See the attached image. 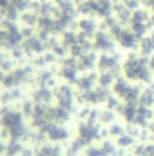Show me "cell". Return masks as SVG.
<instances>
[{"label": "cell", "instance_id": "cell-23", "mask_svg": "<svg viewBox=\"0 0 154 156\" xmlns=\"http://www.w3.org/2000/svg\"><path fill=\"white\" fill-rule=\"evenodd\" d=\"M83 156H107V154H105V151H103V147L100 144V145H89L85 149V154Z\"/></svg>", "mask_w": 154, "mask_h": 156}, {"label": "cell", "instance_id": "cell-18", "mask_svg": "<svg viewBox=\"0 0 154 156\" xmlns=\"http://www.w3.org/2000/svg\"><path fill=\"white\" fill-rule=\"evenodd\" d=\"M138 104L143 105V107H152L154 105V85H147L145 89H142Z\"/></svg>", "mask_w": 154, "mask_h": 156}, {"label": "cell", "instance_id": "cell-14", "mask_svg": "<svg viewBox=\"0 0 154 156\" xmlns=\"http://www.w3.org/2000/svg\"><path fill=\"white\" fill-rule=\"evenodd\" d=\"M113 15L116 16V20L121 24V26H127L131 24V18H132V11L125 7V4L121 0H116L114 5H113Z\"/></svg>", "mask_w": 154, "mask_h": 156}, {"label": "cell", "instance_id": "cell-13", "mask_svg": "<svg viewBox=\"0 0 154 156\" xmlns=\"http://www.w3.org/2000/svg\"><path fill=\"white\" fill-rule=\"evenodd\" d=\"M56 73H53L51 69H42V71H38L37 75H35V82H37V85L38 87H56Z\"/></svg>", "mask_w": 154, "mask_h": 156}, {"label": "cell", "instance_id": "cell-29", "mask_svg": "<svg viewBox=\"0 0 154 156\" xmlns=\"http://www.w3.org/2000/svg\"><path fill=\"white\" fill-rule=\"evenodd\" d=\"M75 2H76V4H82V2H87V0H75Z\"/></svg>", "mask_w": 154, "mask_h": 156}, {"label": "cell", "instance_id": "cell-27", "mask_svg": "<svg viewBox=\"0 0 154 156\" xmlns=\"http://www.w3.org/2000/svg\"><path fill=\"white\" fill-rule=\"evenodd\" d=\"M18 156H35V149H29V147H24V151Z\"/></svg>", "mask_w": 154, "mask_h": 156}, {"label": "cell", "instance_id": "cell-6", "mask_svg": "<svg viewBox=\"0 0 154 156\" xmlns=\"http://www.w3.org/2000/svg\"><path fill=\"white\" fill-rule=\"evenodd\" d=\"M114 37L105 31V29H98V33L93 38V49L94 51H102V53H113L114 51Z\"/></svg>", "mask_w": 154, "mask_h": 156}, {"label": "cell", "instance_id": "cell-25", "mask_svg": "<svg viewBox=\"0 0 154 156\" xmlns=\"http://www.w3.org/2000/svg\"><path fill=\"white\" fill-rule=\"evenodd\" d=\"M20 33H22V37H24V40H27V38H31V37H35L37 35V29L35 27H20Z\"/></svg>", "mask_w": 154, "mask_h": 156}, {"label": "cell", "instance_id": "cell-24", "mask_svg": "<svg viewBox=\"0 0 154 156\" xmlns=\"http://www.w3.org/2000/svg\"><path fill=\"white\" fill-rule=\"evenodd\" d=\"M123 4H125V7L127 9H131L132 13L136 11V9H140L142 7V4H143V0H121Z\"/></svg>", "mask_w": 154, "mask_h": 156}, {"label": "cell", "instance_id": "cell-2", "mask_svg": "<svg viewBox=\"0 0 154 156\" xmlns=\"http://www.w3.org/2000/svg\"><path fill=\"white\" fill-rule=\"evenodd\" d=\"M142 89L143 87H140V83H134V82H131V80H127V78L123 76H118L114 82V85H113V94H116L121 102H134V104H138V98H140V94H142Z\"/></svg>", "mask_w": 154, "mask_h": 156}, {"label": "cell", "instance_id": "cell-21", "mask_svg": "<svg viewBox=\"0 0 154 156\" xmlns=\"http://www.w3.org/2000/svg\"><path fill=\"white\" fill-rule=\"evenodd\" d=\"M116 145H118L120 149H131V147L136 145V138H134L131 133H125V134H121V136L116 140Z\"/></svg>", "mask_w": 154, "mask_h": 156}, {"label": "cell", "instance_id": "cell-5", "mask_svg": "<svg viewBox=\"0 0 154 156\" xmlns=\"http://www.w3.org/2000/svg\"><path fill=\"white\" fill-rule=\"evenodd\" d=\"M54 100H56V105L73 113L76 104V93L69 83H60L54 87Z\"/></svg>", "mask_w": 154, "mask_h": 156}, {"label": "cell", "instance_id": "cell-7", "mask_svg": "<svg viewBox=\"0 0 154 156\" xmlns=\"http://www.w3.org/2000/svg\"><path fill=\"white\" fill-rule=\"evenodd\" d=\"M44 133H45L47 140L53 144H62V142L69 140V129L64 123H49L44 129Z\"/></svg>", "mask_w": 154, "mask_h": 156}, {"label": "cell", "instance_id": "cell-17", "mask_svg": "<svg viewBox=\"0 0 154 156\" xmlns=\"http://www.w3.org/2000/svg\"><path fill=\"white\" fill-rule=\"evenodd\" d=\"M24 27H38V20H40V15L35 11V9H26L20 13V18Z\"/></svg>", "mask_w": 154, "mask_h": 156}, {"label": "cell", "instance_id": "cell-26", "mask_svg": "<svg viewBox=\"0 0 154 156\" xmlns=\"http://www.w3.org/2000/svg\"><path fill=\"white\" fill-rule=\"evenodd\" d=\"M5 151H7V142L0 138V156H5Z\"/></svg>", "mask_w": 154, "mask_h": 156}, {"label": "cell", "instance_id": "cell-3", "mask_svg": "<svg viewBox=\"0 0 154 156\" xmlns=\"http://www.w3.org/2000/svg\"><path fill=\"white\" fill-rule=\"evenodd\" d=\"M103 134H105V133L100 129L98 123H91V122H85V120H82L76 127V140L83 145V147L93 145V144H94L96 140H100Z\"/></svg>", "mask_w": 154, "mask_h": 156}, {"label": "cell", "instance_id": "cell-12", "mask_svg": "<svg viewBox=\"0 0 154 156\" xmlns=\"http://www.w3.org/2000/svg\"><path fill=\"white\" fill-rule=\"evenodd\" d=\"M53 98H54V89H51V87H37L31 93V100L37 105H51Z\"/></svg>", "mask_w": 154, "mask_h": 156}, {"label": "cell", "instance_id": "cell-10", "mask_svg": "<svg viewBox=\"0 0 154 156\" xmlns=\"http://www.w3.org/2000/svg\"><path fill=\"white\" fill-rule=\"evenodd\" d=\"M75 85H76L78 93H87V91L94 89V87L98 85V73H94V71L80 73L78 80L75 82Z\"/></svg>", "mask_w": 154, "mask_h": 156}, {"label": "cell", "instance_id": "cell-20", "mask_svg": "<svg viewBox=\"0 0 154 156\" xmlns=\"http://www.w3.org/2000/svg\"><path fill=\"white\" fill-rule=\"evenodd\" d=\"M22 151H24V142L22 140H7L5 156H18Z\"/></svg>", "mask_w": 154, "mask_h": 156}, {"label": "cell", "instance_id": "cell-9", "mask_svg": "<svg viewBox=\"0 0 154 156\" xmlns=\"http://www.w3.org/2000/svg\"><path fill=\"white\" fill-rule=\"evenodd\" d=\"M22 49L26 51L27 56H38V55L47 51V44L40 38L38 35H35V37H31V38L22 42Z\"/></svg>", "mask_w": 154, "mask_h": 156}, {"label": "cell", "instance_id": "cell-1", "mask_svg": "<svg viewBox=\"0 0 154 156\" xmlns=\"http://www.w3.org/2000/svg\"><path fill=\"white\" fill-rule=\"evenodd\" d=\"M121 73L123 76L134 83H147L151 85L154 80V75L149 67V58L140 55V53H131L123 64H121Z\"/></svg>", "mask_w": 154, "mask_h": 156}, {"label": "cell", "instance_id": "cell-30", "mask_svg": "<svg viewBox=\"0 0 154 156\" xmlns=\"http://www.w3.org/2000/svg\"><path fill=\"white\" fill-rule=\"evenodd\" d=\"M123 156H136L134 153H129V154H123Z\"/></svg>", "mask_w": 154, "mask_h": 156}, {"label": "cell", "instance_id": "cell-22", "mask_svg": "<svg viewBox=\"0 0 154 156\" xmlns=\"http://www.w3.org/2000/svg\"><path fill=\"white\" fill-rule=\"evenodd\" d=\"M127 133V129L121 125V123H111V125H107V136L109 138H114V140H118L121 134H125Z\"/></svg>", "mask_w": 154, "mask_h": 156}, {"label": "cell", "instance_id": "cell-19", "mask_svg": "<svg viewBox=\"0 0 154 156\" xmlns=\"http://www.w3.org/2000/svg\"><path fill=\"white\" fill-rule=\"evenodd\" d=\"M116 111H111V109H100L98 111V123L100 125H111V123H114L116 122Z\"/></svg>", "mask_w": 154, "mask_h": 156}, {"label": "cell", "instance_id": "cell-11", "mask_svg": "<svg viewBox=\"0 0 154 156\" xmlns=\"http://www.w3.org/2000/svg\"><path fill=\"white\" fill-rule=\"evenodd\" d=\"M96 64H98V55L94 53V49H93V51H87L85 55H82V56H78L76 58V67H78L80 73L94 71Z\"/></svg>", "mask_w": 154, "mask_h": 156}, {"label": "cell", "instance_id": "cell-15", "mask_svg": "<svg viewBox=\"0 0 154 156\" xmlns=\"http://www.w3.org/2000/svg\"><path fill=\"white\" fill-rule=\"evenodd\" d=\"M35 156H65V151L58 145V144H42V145H37L35 149Z\"/></svg>", "mask_w": 154, "mask_h": 156}, {"label": "cell", "instance_id": "cell-8", "mask_svg": "<svg viewBox=\"0 0 154 156\" xmlns=\"http://www.w3.org/2000/svg\"><path fill=\"white\" fill-rule=\"evenodd\" d=\"M76 31L82 35V37H85V38H94V35L98 33V29H100V24L94 20V16H82L80 20H76Z\"/></svg>", "mask_w": 154, "mask_h": 156}, {"label": "cell", "instance_id": "cell-4", "mask_svg": "<svg viewBox=\"0 0 154 156\" xmlns=\"http://www.w3.org/2000/svg\"><path fill=\"white\" fill-rule=\"evenodd\" d=\"M121 58H120V55L113 51V53H102L100 56H98V64H96V67H98V71L100 73H111V75H114L116 78L121 76L120 73H121Z\"/></svg>", "mask_w": 154, "mask_h": 156}, {"label": "cell", "instance_id": "cell-16", "mask_svg": "<svg viewBox=\"0 0 154 156\" xmlns=\"http://www.w3.org/2000/svg\"><path fill=\"white\" fill-rule=\"evenodd\" d=\"M138 51H140V55H143L147 58L154 55V29H151L143 38H140V42H138Z\"/></svg>", "mask_w": 154, "mask_h": 156}, {"label": "cell", "instance_id": "cell-28", "mask_svg": "<svg viewBox=\"0 0 154 156\" xmlns=\"http://www.w3.org/2000/svg\"><path fill=\"white\" fill-rule=\"evenodd\" d=\"M143 5H145V7H149V9H152V11H154V0H143Z\"/></svg>", "mask_w": 154, "mask_h": 156}]
</instances>
